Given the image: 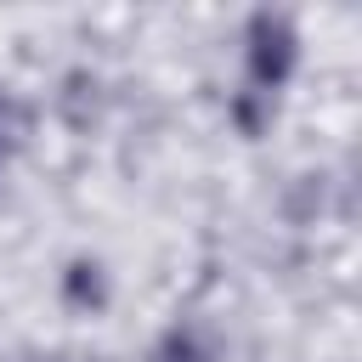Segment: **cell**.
I'll list each match as a JSON object with an SVG mask.
<instances>
[{"label":"cell","mask_w":362,"mask_h":362,"mask_svg":"<svg viewBox=\"0 0 362 362\" xmlns=\"http://www.w3.org/2000/svg\"><path fill=\"white\" fill-rule=\"evenodd\" d=\"M288 68H294V28H288V17L260 11L249 23V79H255V90L272 96L288 79Z\"/></svg>","instance_id":"obj_1"},{"label":"cell","mask_w":362,"mask_h":362,"mask_svg":"<svg viewBox=\"0 0 362 362\" xmlns=\"http://www.w3.org/2000/svg\"><path fill=\"white\" fill-rule=\"evenodd\" d=\"M62 288H68L74 305H102V300H107V277H102L96 260H74L68 277H62Z\"/></svg>","instance_id":"obj_2"},{"label":"cell","mask_w":362,"mask_h":362,"mask_svg":"<svg viewBox=\"0 0 362 362\" xmlns=\"http://www.w3.org/2000/svg\"><path fill=\"white\" fill-rule=\"evenodd\" d=\"M153 362H209V351H204L192 334H170V339L153 351Z\"/></svg>","instance_id":"obj_3"},{"label":"cell","mask_w":362,"mask_h":362,"mask_svg":"<svg viewBox=\"0 0 362 362\" xmlns=\"http://www.w3.org/2000/svg\"><path fill=\"white\" fill-rule=\"evenodd\" d=\"M11 130H17V107L0 102V158H6V147H11Z\"/></svg>","instance_id":"obj_4"}]
</instances>
